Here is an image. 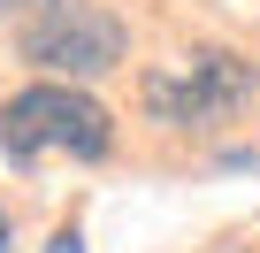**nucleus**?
<instances>
[{
	"instance_id": "39448f33",
	"label": "nucleus",
	"mask_w": 260,
	"mask_h": 253,
	"mask_svg": "<svg viewBox=\"0 0 260 253\" xmlns=\"http://www.w3.org/2000/svg\"><path fill=\"white\" fill-rule=\"evenodd\" d=\"M8 238H16V222H8V207H0V245H8Z\"/></svg>"
},
{
	"instance_id": "f03ea898",
	"label": "nucleus",
	"mask_w": 260,
	"mask_h": 253,
	"mask_svg": "<svg viewBox=\"0 0 260 253\" xmlns=\"http://www.w3.org/2000/svg\"><path fill=\"white\" fill-rule=\"evenodd\" d=\"M115 146V115L84 92V85H23L0 100V154L8 161H39V154H69V161H100Z\"/></svg>"
},
{
	"instance_id": "f257e3e1",
	"label": "nucleus",
	"mask_w": 260,
	"mask_h": 253,
	"mask_svg": "<svg viewBox=\"0 0 260 253\" xmlns=\"http://www.w3.org/2000/svg\"><path fill=\"white\" fill-rule=\"evenodd\" d=\"M0 16L16 23V46L39 77H61V85H84V77H107L130 46L122 16L92 8V0H0Z\"/></svg>"
},
{
	"instance_id": "20e7f679",
	"label": "nucleus",
	"mask_w": 260,
	"mask_h": 253,
	"mask_svg": "<svg viewBox=\"0 0 260 253\" xmlns=\"http://www.w3.org/2000/svg\"><path fill=\"white\" fill-rule=\"evenodd\" d=\"M46 253H84V238H77V230H54V245H46Z\"/></svg>"
},
{
	"instance_id": "7ed1b4c3",
	"label": "nucleus",
	"mask_w": 260,
	"mask_h": 253,
	"mask_svg": "<svg viewBox=\"0 0 260 253\" xmlns=\"http://www.w3.org/2000/svg\"><path fill=\"white\" fill-rule=\"evenodd\" d=\"M252 92H260V77H252V62L230 54V46H199V54H184V62H169V69H146V85H138L146 115L169 123V131L230 123V115L252 107Z\"/></svg>"
}]
</instances>
